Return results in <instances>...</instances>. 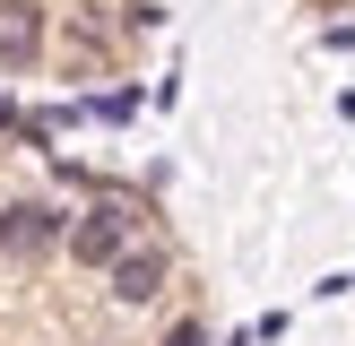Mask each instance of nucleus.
Segmentation results:
<instances>
[{
    "label": "nucleus",
    "instance_id": "8",
    "mask_svg": "<svg viewBox=\"0 0 355 346\" xmlns=\"http://www.w3.org/2000/svg\"><path fill=\"white\" fill-rule=\"evenodd\" d=\"M156 346H208V329H200V320H173V329H165Z\"/></svg>",
    "mask_w": 355,
    "mask_h": 346
},
{
    "label": "nucleus",
    "instance_id": "9",
    "mask_svg": "<svg viewBox=\"0 0 355 346\" xmlns=\"http://www.w3.org/2000/svg\"><path fill=\"white\" fill-rule=\"evenodd\" d=\"M0 138H17V104L9 95H0Z\"/></svg>",
    "mask_w": 355,
    "mask_h": 346
},
{
    "label": "nucleus",
    "instance_id": "2",
    "mask_svg": "<svg viewBox=\"0 0 355 346\" xmlns=\"http://www.w3.org/2000/svg\"><path fill=\"white\" fill-rule=\"evenodd\" d=\"M61 242H69V208L61 199H9V208H0V251H9L17 268L52 260Z\"/></svg>",
    "mask_w": 355,
    "mask_h": 346
},
{
    "label": "nucleus",
    "instance_id": "1",
    "mask_svg": "<svg viewBox=\"0 0 355 346\" xmlns=\"http://www.w3.org/2000/svg\"><path fill=\"white\" fill-rule=\"evenodd\" d=\"M139 217H148V208H139L121 182H104V190H96V208H78V217H69V242H61V251L78 260V268H96V277H104V268H113V260L139 242Z\"/></svg>",
    "mask_w": 355,
    "mask_h": 346
},
{
    "label": "nucleus",
    "instance_id": "5",
    "mask_svg": "<svg viewBox=\"0 0 355 346\" xmlns=\"http://www.w3.org/2000/svg\"><path fill=\"white\" fill-rule=\"evenodd\" d=\"M78 113H87V121H130V113H139V86H113V95H87Z\"/></svg>",
    "mask_w": 355,
    "mask_h": 346
},
{
    "label": "nucleus",
    "instance_id": "3",
    "mask_svg": "<svg viewBox=\"0 0 355 346\" xmlns=\"http://www.w3.org/2000/svg\"><path fill=\"white\" fill-rule=\"evenodd\" d=\"M165 277H173V260H165V242H130V251L113 260V268H104V286H113V303H156V294H165Z\"/></svg>",
    "mask_w": 355,
    "mask_h": 346
},
{
    "label": "nucleus",
    "instance_id": "6",
    "mask_svg": "<svg viewBox=\"0 0 355 346\" xmlns=\"http://www.w3.org/2000/svg\"><path fill=\"white\" fill-rule=\"evenodd\" d=\"M69 44H78V52H104V44H113V26L87 9V17H69Z\"/></svg>",
    "mask_w": 355,
    "mask_h": 346
},
{
    "label": "nucleus",
    "instance_id": "4",
    "mask_svg": "<svg viewBox=\"0 0 355 346\" xmlns=\"http://www.w3.org/2000/svg\"><path fill=\"white\" fill-rule=\"evenodd\" d=\"M44 35H52L44 0H0V69H9V78L44 61Z\"/></svg>",
    "mask_w": 355,
    "mask_h": 346
},
{
    "label": "nucleus",
    "instance_id": "7",
    "mask_svg": "<svg viewBox=\"0 0 355 346\" xmlns=\"http://www.w3.org/2000/svg\"><path fill=\"white\" fill-rule=\"evenodd\" d=\"M130 35H148V26H165V0H130V17H121Z\"/></svg>",
    "mask_w": 355,
    "mask_h": 346
}]
</instances>
